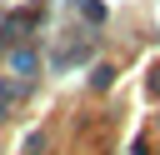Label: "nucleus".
Wrapping results in <instances>:
<instances>
[{"instance_id":"nucleus-2","label":"nucleus","mask_w":160,"mask_h":155,"mask_svg":"<svg viewBox=\"0 0 160 155\" xmlns=\"http://www.w3.org/2000/svg\"><path fill=\"white\" fill-rule=\"evenodd\" d=\"M110 80H115V70H110V65H100V70H95V90H105Z\"/></svg>"},{"instance_id":"nucleus-1","label":"nucleus","mask_w":160,"mask_h":155,"mask_svg":"<svg viewBox=\"0 0 160 155\" xmlns=\"http://www.w3.org/2000/svg\"><path fill=\"white\" fill-rule=\"evenodd\" d=\"M10 70H15V75H35V55H30V50H15V55H10Z\"/></svg>"},{"instance_id":"nucleus-3","label":"nucleus","mask_w":160,"mask_h":155,"mask_svg":"<svg viewBox=\"0 0 160 155\" xmlns=\"http://www.w3.org/2000/svg\"><path fill=\"white\" fill-rule=\"evenodd\" d=\"M5 110H10V85H0V120H5Z\"/></svg>"}]
</instances>
